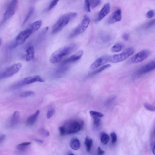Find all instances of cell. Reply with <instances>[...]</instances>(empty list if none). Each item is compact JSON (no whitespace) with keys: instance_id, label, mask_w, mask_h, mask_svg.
Here are the masks:
<instances>
[{"instance_id":"1","label":"cell","mask_w":155,"mask_h":155,"mask_svg":"<svg viewBox=\"0 0 155 155\" xmlns=\"http://www.w3.org/2000/svg\"><path fill=\"white\" fill-rule=\"evenodd\" d=\"M77 16L76 12H68L60 17L53 26L52 31V34H55L60 31L70 20L75 18Z\"/></svg>"},{"instance_id":"2","label":"cell","mask_w":155,"mask_h":155,"mask_svg":"<svg viewBox=\"0 0 155 155\" xmlns=\"http://www.w3.org/2000/svg\"><path fill=\"white\" fill-rule=\"evenodd\" d=\"M75 46L74 44L69 45L56 51L50 56L49 60L50 63L53 64L59 63L65 56L72 52Z\"/></svg>"},{"instance_id":"3","label":"cell","mask_w":155,"mask_h":155,"mask_svg":"<svg viewBox=\"0 0 155 155\" xmlns=\"http://www.w3.org/2000/svg\"><path fill=\"white\" fill-rule=\"evenodd\" d=\"M83 124V122L81 121L73 120L68 121L63 126L65 135L77 133L82 129Z\"/></svg>"},{"instance_id":"4","label":"cell","mask_w":155,"mask_h":155,"mask_svg":"<svg viewBox=\"0 0 155 155\" xmlns=\"http://www.w3.org/2000/svg\"><path fill=\"white\" fill-rule=\"evenodd\" d=\"M134 49L130 47L125 49L121 53L110 56L109 62L114 63H120L125 60L135 53Z\"/></svg>"},{"instance_id":"5","label":"cell","mask_w":155,"mask_h":155,"mask_svg":"<svg viewBox=\"0 0 155 155\" xmlns=\"http://www.w3.org/2000/svg\"><path fill=\"white\" fill-rule=\"evenodd\" d=\"M90 22L89 17L86 15H84L82 21L70 34L69 38H73L84 33L88 28Z\"/></svg>"},{"instance_id":"6","label":"cell","mask_w":155,"mask_h":155,"mask_svg":"<svg viewBox=\"0 0 155 155\" xmlns=\"http://www.w3.org/2000/svg\"><path fill=\"white\" fill-rule=\"evenodd\" d=\"M22 67L20 63L13 64L0 73V79H6L12 76L20 71Z\"/></svg>"},{"instance_id":"7","label":"cell","mask_w":155,"mask_h":155,"mask_svg":"<svg viewBox=\"0 0 155 155\" xmlns=\"http://www.w3.org/2000/svg\"><path fill=\"white\" fill-rule=\"evenodd\" d=\"M44 80L40 76L36 75L26 77L14 84V88H19L36 82H43Z\"/></svg>"},{"instance_id":"8","label":"cell","mask_w":155,"mask_h":155,"mask_svg":"<svg viewBox=\"0 0 155 155\" xmlns=\"http://www.w3.org/2000/svg\"><path fill=\"white\" fill-rule=\"evenodd\" d=\"M18 1L16 0L12 1L4 14V20L6 21L12 17L15 14L18 6Z\"/></svg>"},{"instance_id":"9","label":"cell","mask_w":155,"mask_h":155,"mask_svg":"<svg viewBox=\"0 0 155 155\" xmlns=\"http://www.w3.org/2000/svg\"><path fill=\"white\" fill-rule=\"evenodd\" d=\"M150 51L148 50H144L137 53L131 58L130 62L132 63H137L143 61L149 55Z\"/></svg>"},{"instance_id":"10","label":"cell","mask_w":155,"mask_h":155,"mask_svg":"<svg viewBox=\"0 0 155 155\" xmlns=\"http://www.w3.org/2000/svg\"><path fill=\"white\" fill-rule=\"evenodd\" d=\"M33 33L29 28L20 32L16 39V45L18 46L23 44Z\"/></svg>"},{"instance_id":"11","label":"cell","mask_w":155,"mask_h":155,"mask_svg":"<svg viewBox=\"0 0 155 155\" xmlns=\"http://www.w3.org/2000/svg\"><path fill=\"white\" fill-rule=\"evenodd\" d=\"M122 10L119 9L116 10L109 18L108 23L109 24H112L120 21L122 19Z\"/></svg>"},{"instance_id":"12","label":"cell","mask_w":155,"mask_h":155,"mask_svg":"<svg viewBox=\"0 0 155 155\" xmlns=\"http://www.w3.org/2000/svg\"><path fill=\"white\" fill-rule=\"evenodd\" d=\"M155 61H153L141 68L138 72L139 76L142 75L147 73L155 68Z\"/></svg>"},{"instance_id":"13","label":"cell","mask_w":155,"mask_h":155,"mask_svg":"<svg viewBox=\"0 0 155 155\" xmlns=\"http://www.w3.org/2000/svg\"><path fill=\"white\" fill-rule=\"evenodd\" d=\"M110 56L103 55L97 59L90 66L92 69H95L109 62Z\"/></svg>"},{"instance_id":"14","label":"cell","mask_w":155,"mask_h":155,"mask_svg":"<svg viewBox=\"0 0 155 155\" xmlns=\"http://www.w3.org/2000/svg\"><path fill=\"white\" fill-rule=\"evenodd\" d=\"M110 9L111 6L109 3H107L104 4L100 12L97 20L98 21L102 20L109 13Z\"/></svg>"},{"instance_id":"15","label":"cell","mask_w":155,"mask_h":155,"mask_svg":"<svg viewBox=\"0 0 155 155\" xmlns=\"http://www.w3.org/2000/svg\"><path fill=\"white\" fill-rule=\"evenodd\" d=\"M83 54V51L82 50H80L65 60L63 62V64H65L77 61L81 58Z\"/></svg>"},{"instance_id":"16","label":"cell","mask_w":155,"mask_h":155,"mask_svg":"<svg viewBox=\"0 0 155 155\" xmlns=\"http://www.w3.org/2000/svg\"><path fill=\"white\" fill-rule=\"evenodd\" d=\"M35 49L33 46H31L27 49L26 54L25 55V58L26 61H29L34 57Z\"/></svg>"},{"instance_id":"17","label":"cell","mask_w":155,"mask_h":155,"mask_svg":"<svg viewBox=\"0 0 155 155\" xmlns=\"http://www.w3.org/2000/svg\"><path fill=\"white\" fill-rule=\"evenodd\" d=\"M20 116L19 111H16L13 113L10 121V125L12 127H15L18 123Z\"/></svg>"},{"instance_id":"18","label":"cell","mask_w":155,"mask_h":155,"mask_svg":"<svg viewBox=\"0 0 155 155\" xmlns=\"http://www.w3.org/2000/svg\"><path fill=\"white\" fill-rule=\"evenodd\" d=\"M100 39L102 43L107 44L112 39V35L109 33L103 32L101 33L100 36Z\"/></svg>"},{"instance_id":"19","label":"cell","mask_w":155,"mask_h":155,"mask_svg":"<svg viewBox=\"0 0 155 155\" xmlns=\"http://www.w3.org/2000/svg\"><path fill=\"white\" fill-rule=\"evenodd\" d=\"M39 114L40 111L38 110L35 114L28 117L26 121L27 124L29 125H32L34 124Z\"/></svg>"},{"instance_id":"20","label":"cell","mask_w":155,"mask_h":155,"mask_svg":"<svg viewBox=\"0 0 155 155\" xmlns=\"http://www.w3.org/2000/svg\"><path fill=\"white\" fill-rule=\"evenodd\" d=\"M70 147L73 150H77L80 147L81 144L79 140L76 138H74L72 139L70 142Z\"/></svg>"},{"instance_id":"21","label":"cell","mask_w":155,"mask_h":155,"mask_svg":"<svg viewBox=\"0 0 155 155\" xmlns=\"http://www.w3.org/2000/svg\"><path fill=\"white\" fill-rule=\"evenodd\" d=\"M42 24V21L39 20L36 21L31 24L29 29L32 31L33 33L39 30L41 27Z\"/></svg>"},{"instance_id":"22","label":"cell","mask_w":155,"mask_h":155,"mask_svg":"<svg viewBox=\"0 0 155 155\" xmlns=\"http://www.w3.org/2000/svg\"><path fill=\"white\" fill-rule=\"evenodd\" d=\"M101 142L104 145H107L109 141L110 138L108 135L105 132H102L100 135Z\"/></svg>"},{"instance_id":"23","label":"cell","mask_w":155,"mask_h":155,"mask_svg":"<svg viewBox=\"0 0 155 155\" xmlns=\"http://www.w3.org/2000/svg\"><path fill=\"white\" fill-rule=\"evenodd\" d=\"M85 144L87 151L90 152L93 144L92 140L89 136H87L85 140Z\"/></svg>"},{"instance_id":"24","label":"cell","mask_w":155,"mask_h":155,"mask_svg":"<svg viewBox=\"0 0 155 155\" xmlns=\"http://www.w3.org/2000/svg\"><path fill=\"white\" fill-rule=\"evenodd\" d=\"M123 45L121 43H117L113 46L111 51L113 52H117L121 51L124 48Z\"/></svg>"},{"instance_id":"25","label":"cell","mask_w":155,"mask_h":155,"mask_svg":"<svg viewBox=\"0 0 155 155\" xmlns=\"http://www.w3.org/2000/svg\"><path fill=\"white\" fill-rule=\"evenodd\" d=\"M111 66V65L109 64L105 65L100 68L96 70V71L94 72L92 74V75H95L105 70L110 67Z\"/></svg>"},{"instance_id":"26","label":"cell","mask_w":155,"mask_h":155,"mask_svg":"<svg viewBox=\"0 0 155 155\" xmlns=\"http://www.w3.org/2000/svg\"><path fill=\"white\" fill-rule=\"evenodd\" d=\"M49 30V27L47 26L44 28L43 30L40 33L39 36V41H41L45 37L46 34Z\"/></svg>"},{"instance_id":"27","label":"cell","mask_w":155,"mask_h":155,"mask_svg":"<svg viewBox=\"0 0 155 155\" xmlns=\"http://www.w3.org/2000/svg\"><path fill=\"white\" fill-rule=\"evenodd\" d=\"M31 143L30 142H25L20 144L17 146V148L19 150L23 151L25 150L27 147L29 146Z\"/></svg>"},{"instance_id":"28","label":"cell","mask_w":155,"mask_h":155,"mask_svg":"<svg viewBox=\"0 0 155 155\" xmlns=\"http://www.w3.org/2000/svg\"><path fill=\"white\" fill-rule=\"evenodd\" d=\"M93 120V125L95 127H99L100 124L101 118L96 116H92Z\"/></svg>"},{"instance_id":"29","label":"cell","mask_w":155,"mask_h":155,"mask_svg":"<svg viewBox=\"0 0 155 155\" xmlns=\"http://www.w3.org/2000/svg\"><path fill=\"white\" fill-rule=\"evenodd\" d=\"M34 11V8L33 7H31L29 10V12H28L27 15H26L25 19H24L23 23V25H24L28 21V20L30 19L32 15L33 12Z\"/></svg>"},{"instance_id":"30","label":"cell","mask_w":155,"mask_h":155,"mask_svg":"<svg viewBox=\"0 0 155 155\" xmlns=\"http://www.w3.org/2000/svg\"><path fill=\"white\" fill-rule=\"evenodd\" d=\"M34 93L31 91H26L20 93V96L21 98H27L33 95Z\"/></svg>"},{"instance_id":"31","label":"cell","mask_w":155,"mask_h":155,"mask_svg":"<svg viewBox=\"0 0 155 155\" xmlns=\"http://www.w3.org/2000/svg\"><path fill=\"white\" fill-rule=\"evenodd\" d=\"M90 7L94 9L97 7L101 3L100 1H89Z\"/></svg>"},{"instance_id":"32","label":"cell","mask_w":155,"mask_h":155,"mask_svg":"<svg viewBox=\"0 0 155 155\" xmlns=\"http://www.w3.org/2000/svg\"><path fill=\"white\" fill-rule=\"evenodd\" d=\"M90 114L91 116H96L100 118L104 116V115L101 112L95 111H91L90 112Z\"/></svg>"},{"instance_id":"33","label":"cell","mask_w":155,"mask_h":155,"mask_svg":"<svg viewBox=\"0 0 155 155\" xmlns=\"http://www.w3.org/2000/svg\"><path fill=\"white\" fill-rule=\"evenodd\" d=\"M84 8L86 12H91V7L89 1H88V0H86L84 1Z\"/></svg>"},{"instance_id":"34","label":"cell","mask_w":155,"mask_h":155,"mask_svg":"<svg viewBox=\"0 0 155 155\" xmlns=\"http://www.w3.org/2000/svg\"><path fill=\"white\" fill-rule=\"evenodd\" d=\"M144 106L148 110L152 111H155V107L148 103H145L144 105Z\"/></svg>"},{"instance_id":"35","label":"cell","mask_w":155,"mask_h":155,"mask_svg":"<svg viewBox=\"0 0 155 155\" xmlns=\"http://www.w3.org/2000/svg\"><path fill=\"white\" fill-rule=\"evenodd\" d=\"M58 2L59 1L57 0H54L52 1L47 9V10L50 11L57 4Z\"/></svg>"},{"instance_id":"36","label":"cell","mask_w":155,"mask_h":155,"mask_svg":"<svg viewBox=\"0 0 155 155\" xmlns=\"http://www.w3.org/2000/svg\"><path fill=\"white\" fill-rule=\"evenodd\" d=\"M111 137V143L112 144L115 143L117 140V136L114 132H111L110 134Z\"/></svg>"},{"instance_id":"37","label":"cell","mask_w":155,"mask_h":155,"mask_svg":"<svg viewBox=\"0 0 155 155\" xmlns=\"http://www.w3.org/2000/svg\"><path fill=\"white\" fill-rule=\"evenodd\" d=\"M55 113V110L54 109H50L49 110L47 114V118L48 119L51 118Z\"/></svg>"},{"instance_id":"38","label":"cell","mask_w":155,"mask_h":155,"mask_svg":"<svg viewBox=\"0 0 155 155\" xmlns=\"http://www.w3.org/2000/svg\"><path fill=\"white\" fill-rule=\"evenodd\" d=\"M154 11L153 10H151L148 11L146 13V16L148 18H151L154 15Z\"/></svg>"},{"instance_id":"39","label":"cell","mask_w":155,"mask_h":155,"mask_svg":"<svg viewBox=\"0 0 155 155\" xmlns=\"http://www.w3.org/2000/svg\"><path fill=\"white\" fill-rule=\"evenodd\" d=\"M155 24V20H153L147 23L144 26L146 29H148L154 25Z\"/></svg>"},{"instance_id":"40","label":"cell","mask_w":155,"mask_h":155,"mask_svg":"<svg viewBox=\"0 0 155 155\" xmlns=\"http://www.w3.org/2000/svg\"><path fill=\"white\" fill-rule=\"evenodd\" d=\"M40 134L43 136L45 137H47L49 136L50 134L49 132L47 130L44 129H42L40 130Z\"/></svg>"},{"instance_id":"41","label":"cell","mask_w":155,"mask_h":155,"mask_svg":"<svg viewBox=\"0 0 155 155\" xmlns=\"http://www.w3.org/2000/svg\"><path fill=\"white\" fill-rule=\"evenodd\" d=\"M98 155H104L105 151L100 147H98L97 149Z\"/></svg>"},{"instance_id":"42","label":"cell","mask_w":155,"mask_h":155,"mask_svg":"<svg viewBox=\"0 0 155 155\" xmlns=\"http://www.w3.org/2000/svg\"><path fill=\"white\" fill-rule=\"evenodd\" d=\"M122 37L124 40L128 41L130 39V35L128 33H125L123 34Z\"/></svg>"},{"instance_id":"43","label":"cell","mask_w":155,"mask_h":155,"mask_svg":"<svg viewBox=\"0 0 155 155\" xmlns=\"http://www.w3.org/2000/svg\"><path fill=\"white\" fill-rule=\"evenodd\" d=\"M59 130L61 135H65V130L63 126L60 127L59 128Z\"/></svg>"},{"instance_id":"44","label":"cell","mask_w":155,"mask_h":155,"mask_svg":"<svg viewBox=\"0 0 155 155\" xmlns=\"http://www.w3.org/2000/svg\"><path fill=\"white\" fill-rule=\"evenodd\" d=\"M5 136L3 134L0 135V143H1L4 139Z\"/></svg>"},{"instance_id":"45","label":"cell","mask_w":155,"mask_h":155,"mask_svg":"<svg viewBox=\"0 0 155 155\" xmlns=\"http://www.w3.org/2000/svg\"><path fill=\"white\" fill-rule=\"evenodd\" d=\"M34 140L35 141L39 143H43V140L39 139H35Z\"/></svg>"},{"instance_id":"46","label":"cell","mask_w":155,"mask_h":155,"mask_svg":"<svg viewBox=\"0 0 155 155\" xmlns=\"http://www.w3.org/2000/svg\"><path fill=\"white\" fill-rule=\"evenodd\" d=\"M2 43V40L1 38H0V47H1Z\"/></svg>"},{"instance_id":"47","label":"cell","mask_w":155,"mask_h":155,"mask_svg":"<svg viewBox=\"0 0 155 155\" xmlns=\"http://www.w3.org/2000/svg\"><path fill=\"white\" fill-rule=\"evenodd\" d=\"M69 155H75L74 154H70Z\"/></svg>"}]
</instances>
